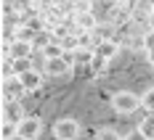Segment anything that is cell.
<instances>
[{
  "instance_id": "cell-1",
  "label": "cell",
  "mask_w": 154,
  "mask_h": 140,
  "mask_svg": "<svg viewBox=\"0 0 154 140\" xmlns=\"http://www.w3.org/2000/svg\"><path fill=\"white\" fill-rule=\"evenodd\" d=\"M112 109L117 111V114H136L141 109V95L130 93V90H120V93L112 95Z\"/></svg>"
},
{
  "instance_id": "cell-2",
  "label": "cell",
  "mask_w": 154,
  "mask_h": 140,
  "mask_svg": "<svg viewBox=\"0 0 154 140\" xmlns=\"http://www.w3.org/2000/svg\"><path fill=\"white\" fill-rule=\"evenodd\" d=\"M80 122L77 119H69V116H64V119H59L56 124H53V138L59 140H75L80 138Z\"/></svg>"
},
{
  "instance_id": "cell-3",
  "label": "cell",
  "mask_w": 154,
  "mask_h": 140,
  "mask_svg": "<svg viewBox=\"0 0 154 140\" xmlns=\"http://www.w3.org/2000/svg\"><path fill=\"white\" fill-rule=\"evenodd\" d=\"M11 58H29L32 50H35V42L32 40H19V37H11L5 40V48H3Z\"/></svg>"
},
{
  "instance_id": "cell-4",
  "label": "cell",
  "mask_w": 154,
  "mask_h": 140,
  "mask_svg": "<svg viewBox=\"0 0 154 140\" xmlns=\"http://www.w3.org/2000/svg\"><path fill=\"white\" fill-rule=\"evenodd\" d=\"M24 116H27V114H24L21 98H8V101H3V122H14V124H19Z\"/></svg>"
},
{
  "instance_id": "cell-5",
  "label": "cell",
  "mask_w": 154,
  "mask_h": 140,
  "mask_svg": "<svg viewBox=\"0 0 154 140\" xmlns=\"http://www.w3.org/2000/svg\"><path fill=\"white\" fill-rule=\"evenodd\" d=\"M43 132V122L37 116H24L19 122V140H35Z\"/></svg>"
},
{
  "instance_id": "cell-6",
  "label": "cell",
  "mask_w": 154,
  "mask_h": 140,
  "mask_svg": "<svg viewBox=\"0 0 154 140\" xmlns=\"http://www.w3.org/2000/svg\"><path fill=\"white\" fill-rule=\"evenodd\" d=\"M24 85H21V79L19 74H5L3 77V101H8V98H24Z\"/></svg>"
},
{
  "instance_id": "cell-7",
  "label": "cell",
  "mask_w": 154,
  "mask_h": 140,
  "mask_svg": "<svg viewBox=\"0 0 154 140\" xmlns=\"http://www.w3.org/2000/svg\"><path fill=\"white\" fill-rule=\"evenodd\" d=\"M72 71V63L66 61L64 56L59 58H45V74L48 77H66Z\"/></svg>"
},
{
  "instance_id": "cell-8",
  "label": "cell",
  "mask_w": 154,
  "mask_h": 140,
  "mask_svg": "<svg viewBox=\"0 0 154 140\" xmlns=\"http://www.w3.org/2000/svg\"><path fill=\"white\" fill-rule=\"evenodd\" d=\"M19 79H21V85H24L27 93H35V90L43 87V71H37V69H27V71H21Z\"/></svg>"
},
{
  "instance_id": "cell-9",
  "label": "cell",
  "mask_w": 154,
  "mask_h": 140,
  "mask_svg": "<svg viewBox=\"0 0 154 140\" xmlns=\"http://www.w3.org/2000/svg\"><path fill=\"white\" fill-rule=\"evenodd\" d=\"M75 21H77V27H80V32H96L98 29V16L93 13V11H77Z\"/></svg>"
},
{
  "instance_id": "cell-10",
  "label": "cell",
  "mask_w": 154,
  "mask_h": 140,
  "mask_svg": "<svg viewBox=\"0 0 154 140\" xmlns=\"http://www.w3.org/2000/svg\"><path fill=\"white\" fill-rule=\"evenodd\" d=\"M117 50H120V42H117V40H109V37H106V40H101V42L96 45V53L104 56V58H109V61L117 56Z\"/></svg>"
},
{
  "instance_id": "cell-11",
  "label": "cell",
  "mask_w": 154,
  "mask_h": 140,
  "mask_svg": "<svg viewBox=\"0 0 154 140\" xmlns=\"http://www.w3.org/2000/svg\"><path fill=\"white\" fill-rule=\"evenodd\" d=\"M138 135L143 140H154V114H146L138 122Z\"/></svg>"
},
{
  "instance_id": "cell-12",
  "label": "cell",
  "mask_w": 154,
  "mask_h": 140,
  "mask_svg": "<svg viewBox=\"0 0 154 140\" xmlns=\"http://www.w3.org/2000/svg\"><path fill=\"white\" fill-rule=\"evenodd\" d=\"M40 53H43L45 58H59V56H64V45L59 42V40H51V42H48Z\"/></svg>"
},
{
  "instance_id": "cell-13",
  "label": "cell",
  "mask_w": 154,
  "mask_h": 140,
  "mask_svg": "<svg viewBox=\"0 0 154 140\" xmlns=\"http://www.w3.org/2000/svg\"><path fill=\"white\" fill-rule=\"evenodd\" d=\"M0 138L3 140H19V124H14V122H3V127H0Z\"/></svg>"
},
{
  "instance_id": "cell-14",
  "label": "cell",
  "mask_w": 154,
  "mask_h": 140,
  "mask_svg": "<svg viewBox=\"0 0 154 140\" xmlns=\"http://www.w3.org/2000/svg\"><path fill=\"white\" fill-rule=\"evenodd\" d=\"M51 40H53V32L40 29L37 34H35V40H32V42H35V50H43V48H45L48 42H51Z\"/></svg>"
},
{
  "instance_id": "cell-15",
  "label": "cell",
  "mask_w": 154,
  "mask_h": 140,
  "mask_svg": "<svg viewBox=\"0 0 154 140\" xmlns=\"http://www.w3.org/2000/svg\"><path fill=\"white\" fill-rule=\"evenodd\" d=\"M141 109H146L149 114H154V87H149L146 93L141 95Z\"/></svg>"
},
{
  "instance_id": "cell-16",
  "label": "cell",
  "mask_w": 154,
  "mask_h": 140,
  "mask_svg": "<svg viewBox=\"0 0 154 140\" xmlns=\"http://www.w3.org/2000/svg\"><path fill=\"white\" fill-rule=\"evenodd\" d=\"M96 138H101V140H120V132L112 130V127H101V130L96 132Z\"/></svg>"
},
{
  "instance_id": "cell-17",
  "label": "cell",
  "mask_w": 154,
  "mask_h": 140,
  "mask_svg": "<svg viewBox=\"0 0 154 140\" xmlns=\"http://www.w3.org/2000/svg\"><path fill=\"white\" fill-rule=\"evenodd\" d=\"M61 45H64V50H77L80 48V37H75V34H66L61 40Z\"/></svg>"
},
{
  "instance_id": "cell-18",
  "label": "cell",
  "mask_w": 154,
  "mask_h": 140,
  "mask_svg": "<svg viewBox=\"0 0 154 140\" xmlns=\"http://www.w3.org/2000/svg\"><path fill=\"white\" fill-rule=\"evenodd\" d=\"M143 48H146V50H152V48H154V29L143 34Z\"/></svg>"
},
{
  "instance_id": "cell-19",
  "label": "cell",
  "mask_w": 154,
  "mask_h": 140,
  "mask_svg": "<svg viewBox=\"0 0 154 140\" xmlns=\"http://www.w3.org/2000/svg\"><path fill=\"white\" fill-rule=\"evenodd\" d=\"M146 56H149V63L154 66V48H152V50H146Z\"/></svg>"
},
{
  "instance_id": "cell-20",
  "label": "cell",
  "mask_w": 154,
  "mask_h": 140,
  "mask_svg": "<svg viewBox=\"0 0 154 140\" xmlns=\"http://www.w3.org/2000/svg\"><path fill=\"white\" fill-rule=\"evenodd\" d=\"M112 3H117V5H128L130 0H112Z\"/></svg>"
},
{
  "instance_id": "cell-21",
  "label": "cell",
  "mask_w": 154,
  "mask_h": 140,
  "mask_svg": "<svg viewBox=\"0 0 154 140\" xmlns=\"http://www.w3.org/2000/svg\"><path fill=\"white\" fill-rule=\"evenodd\" d=\"M152 21H154V3H152Z\"/></svg>"
}]
</instances>
